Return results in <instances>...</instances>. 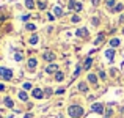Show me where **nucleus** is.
I'll list each match as a JSON object with an SVG mask.
<instances>
[{"label":"nucleus","instance_id":"obj_1","mask_svg":"<svg viewBox=\"0 0 124 118\" xmlns=\"http://www.w3.org/2000/svg\"><path fill=\"white\" fill-rule=\"evenodd\" d=\"M68 113H69V117H72V118H80L83 115V109L80 106H69Z\"/></svg>","mask_w":124,"mask_h":118},{"label":"nucleus","instance_id":"obj_2","mask_svg":"<svg viewBox=\"0 0 124 118\" xmlns=\"http://www.w3.org/2000/svg\"><path fill=\"white\" fill-rule=\"evenodd\" d=\"M0 77L5 79V80H11L13 79V71L8 69V68H2L0 66Z\"/></svg>","mask_w":124,"mask_h":118},{"label":"nucleus","instance_id":"obj_3","mask_svg":"<svg viewBox=\"0 0 124 118\" xmlns=\"http://www.w3.org/2000/svg\"><path fill=\"white\" fill-rule=\"evenodd\" d=\"M31 96H33L35 99H42V98H44V91H42L41 88H33V91H31Z\"/></svg>","mask_w":124,"mask_h":118},{"label":"nucleus","instance_id":"obj_4","mask_svg":"<svg viewBox=\"0 0 124 118\" xmlns=\"http://www.w3.org/2000/svg\"><path fill=\"white\" fill-rule=\"evenodd\" d=\"M91 110L96 112V113H104V106H102V104H99V102H96V104L91 106Z\"/></svg>","mask_w":124,"mask_h":118},{"label":"nucleus","instance_id":"obj_5","mask_svg":"<svg viewBox=\"0 0 124 118\" xmlns=\"http://www.w3.org/2000/svg\"><path fill=\"white\" fill-rule=\"evenodd\" d=\"M42 58H44V60L46 61H54L55 60V54H54V52H44V55H42Z\"/></svg>","mask_w":124,"mask_h":118},{"label":"nucleus","instance_id":"obj_6","mask_svg":"<svg viewBox=\"0 0 124 118\" xmlns=\"http://www.w3.org/2000/svg\"><path fill=\"white\" fill-rule=\"evenodd\" d=\"M76 36H79V38H86V36H88V28H79V30L76 32Z\"/></svg>","mask_w":124,"mask_h":118},{"label":"nucleus","instance_id":"obj_7","mask_svg":"<svg viewBox=\"0 0 124 118\" xmlns=\"http://www.w3.org/2000/svg\"><path fill=\"white\" fill-rule=\"evenodd\" d=\"M57 71H58V65H55V63L49 65V66L46 68V73H49V74H54V73H57Z\"/></svg>","mask_w":124,"mask_h":118},{"label":"nucleus","instance_id":"obj_8","mask_svg":"<svg viewBox=\"0 0 124 118\" xmlns=\"http://www.w3.org/2000/svg\"><path fill=\"white\" fill-rule=\"evenodd\" d=\"M3 102H5V106L8 107V109H13V107H14V101H13L9 96H6L5 99H3Z\"/></svg>","mask_w":124,"mask_h":118},{"label":"nucleus","instance_id":"obj_9","mask_svg":"<svg viewBox=\"0 0 124 118\" xmlns=\"http://www.w3.org/2000/svg\"><path fill=\"white\" fill-rule=\"evenodd\" d=\"M36 65H38V60H36V58H33V57H31L30 60H28V69H31V71H33L35 68H36Z\"/></svg>","mask_w":124,"mask_h":118},{"label":"nucleus","instance_id":"obj_10","mask_svg":"<svg viewBox=\"0 0 124 118\" xmlns=\"http://www.w3.org/2000/svg\"><path fill=\"white\" fill-rule=\"evenodd\" d=\"M91 65H93V58H90V57L85 58V61H83V68H85V69H90Z\"/></svg>","mask_w":124,"mask_h":118},{"label":"nucleus","instance_id":"obj_11","mask_svg":"<svg viewBox=\"0 0 124 118\" xmlns=\"http://www.w3.org/2000/svg\"><path fill=\"white\" fill-rule=\"evenodd\" d=\"M105 57L108 58V60H113V58H115V49H108V51H105Z\"/></svg>","mask_w":124,"mask_h":118},{"label":"nucleus","instance_id":"obj_12","mask_svg":"<svg viewBox=\"0 0 124 118\" xmlns=\"http://www.w3.org/2000/svg\"><path fill=\"white\" fill-rule=\"evenodd\" d=\"M64 79V73L63 71H57V73H55V80L57 82H61Z\"/></svg>","mask_w":124,"mask_h":118},{"label":"nucleus","instance_id":"obj_13","mask_svg":"<svg viewBox=\"0 0 124 118\" xmlns=\"http://www.w3.org/2000/svg\"><path fill=\"white\" fill-rule=\"evenodd\" d=\"M88 80H90V84L96 85L97 84V76L96 74H88Z\"/></svg>","mask_w":124,"mask_h":118},{"label":"nucleus","instance_id":"obj_14","mask_svg":"<svg viewBox=\"0 0 124 118\" xmlns=\"http://www.w3.org/2000/svg\"><path fill=\"white\" fill-rule=\"evenodd\" d=\"M38 41H39L38 35H31V36H30V39H28V42H30V44H38Z\"/></svg>","mask_w":124,"mask_h":118},{"label":"nucleus","instance_id":"obj_15","mask_svg":"<svg viewBox=\"0 0 124 118\" xmlns=\"http://www.w3.org/2000/svg\"><path fill=\"white\" fill-rule=\"evenodd\" d=\"M19 99H21V101H27L28 99V94L25 93V91H19Z\"/></svg>","mask_w":124,"mask_h":118},{"label":"nucleus","instance_id":"obj_16","mask_svg":"<svg viewBox=\"0 0 124 118\" xmlns=\"http://www.w3.org/2000/svg\"><path fill=\"white\" fill-rule=\"evenodd\" d=\"M79 90L80 91H88V85L85 84V82H80L79 84Z\"/></svg>","mask_w":124,"mask_h":118},{"label":"nucleus","instance_id":"obj_17","mask_svg":"<svg viewBox=\"0 0 124 118\" xmlns=\"http://www.w3.org/2000/svg\"><path fill=\"white\" fill-rule=\"evenodd\" d=\"M119 42L121 41H119L118 38H113L112 41H110V46H112V47H116V46H119Z\"/></svg>","mask_w":124,"mask_h":118},{"label":"nucleus","instance_id":"obj_18","mask_svg":"<svg viewBox=\"0 0 124 118\" xmlns=\"http://www.w3.org/2000/svg\"><path fill=\"white\" fill-rule=\"evenodd\" d=\"M25 6H27V8H35V2L33 0H25Z\"/></svg>","mask_w":124,"mask_h":118},{"label":"nucleus","instance_id":"obj_19","mask_svg":"<svg viewBox=\"0 0 124 118\" xmlns=\"http://www.w3.org/2000/svg\"><path fill=\"white\" fill-rule=\"evenodd\" d=\"M54 13H55V16H61V14H63V9H61L60 6H55V8H54Z\"/></svg>","mask_w":124,"mask_h":118},{"label":"nucleus","instance_id":"obj_20","mask_svg":"<svg viewBox=\"0 0 124 118\" xmlns=\"http://www.w3.org/2000/svg\"><path fill=\"white\" fill-rule=\"evenodd\" d=\"M25 28H27L28 32H35V30H36V25H35V24H27Z\"/></svg>","mask_w":124,"mask_h":118},{"label":"nucleus","instance_id":"obj_21","mask_svg":"<svg viewBox=\"0 0 124 118\" xmlns=\"http://www.w3.org/2000/svg\"><path fill=\"white\" fill-rule=\"evenodd\" d=\"M113 6H115V0H107V8L113 9Z\"/></svg>","mask_w":124,"mask_h":118},{"label":"nucleus","instance_id":"obj_22","mask_svg":"<svg viewBox=\"0 0 124 118\" xmlns=\"http://www.w3.org/2000/svg\"><path fill=\"white\" fill-rule=\"evenodd\" d=\"M72 9H76V11H80V9H82V3L80 2H76L74 3V8Z\"/></svg>","mask_w":124,"mask_h":118},{"label":"nucleus","instance_id":"obj_23","mask_svg":"<svg viewBox=\"0 0 124 118\" xmlns=\"http://www.w3.org/2000/svg\"><path fill=\"white\" fill-rule=\"evenodd\" d=\"M123 8H124V6L121 5V3H118V5L113 8V11H115V13H119V11H123Z\"/></svg>","mask_w":124,"mask_h":118},{"label":"nucleus","instance_id":"obj_24","mask_svg":"<svg viewBox=\"0 0 124 118\" xmlns=\"http://www.w3.org/2000/svg\"><path fill=\"white\" fill-rule=\"evenodd\" d=\"M104 41V33H101L99 36L96 38V41H94V44H99V42H102Z\"/></svg>","mask_w":124,"mask_h":118},{"label":"nucleus","instance_id":"obj_25","mask_svg":"<svg viewBox=\"0 0 124 118\" xmlns=\"http://www.w3.org/2000/svg\"><path fill=\"white\" fill-rule=\"evenodd\" d=\"M80 71H82V66L79 65V66L76 68V71H74V77H77V76H79V74H80Z\"/></svg>","mask_w":124,"mask_h":118},{"label":"nucleus","instance_id":"obj_26","mask_svg":"<svg viewBox=\"0 0 124 118\" xmlns=\"http://www.w3.org/2000/svg\"><path fill=\"white\" fill-rule=\"evenodd\" d=\"M112 113H113V109H110V107H108L107 112H105V118H110V117H112Z\"/></svg>","mask_w":124,"mask_h":118},{"label":"nucleus","instance_id":"obj_27","mask_svg":"<svg viewBox=\"0 0 124 118\" xmlns=\"http://www.w3.org/2000/svg\"><path fill=\"white\" fill-rule=\"evenodd\" d=\"M38 6H39V9H46V2H38Z\"/></svg>","mask_w":124,"mask_h":118},{"label":"nucleus","instance_id":"obj_28","mask_svg":"<svg viewBox=\"0 0 124 118\" xmlns=\"http://www.w3.org/2000/svg\"><path fill=\"white\" fill-rule=\"evenodd\" d=\"M71 21L76 24V22H80V17H79V16H72V17H71Z\"/></svg>","mask_w":124,"mask_h":118},{"label":"nucleus","instance_id":"obj_29","mask_svg":"<svg viewBox=\"0 0 124 118\" xmlns=\"http://www.w3.org/2000/svg\"><path fill=\"white\" fill-rule=\"evenodd\" d=\"M30 88H31V84L30 82H25L24 84V90H30Z\"/></svg>","mask_w":124,"mask_h":118},{"label":"nucleus","instance_id":"obj_30","mask_svg":"<svg viewBox=\"0 0 124 118\" xmlns=\"http://www.w3.org/2000/svg\"><path fill=\"white\" fill-rule=\"evenodd\" d=\"M44 91H46V94H47V96H50V94H52V93H54V91H52V90H50V88H46V90H44Z\"/></svg>","mask_w":124,"mask_h":118},{"label":"nucleus","instance_id":"obj_31","mask_svg":"<svg viewBox=\"0 0 124 118\" xmlns=\"http://www.w3.org/2000/svg\"><path fill=\"white\" fill-rule=\"evenodd\" d=\"M55 93H57V94H63V93H64V88H58Z\"/></svg>","mask_w":124,"mask_h":118},{"label":"nucleus","instance_id":"obj_32","mask_svg":"<svg viewBox=\"0 0 124 118\" xmlns=\"http://www.w3.org/2000/svg\"><path fill=\"white\" fill-rule=\"evenodd\" d=\"M14 58H16L17 61H21V60H22V55H21V54H16V55H14Z\"/></svg>","mask_w":124,"mask_h":118},{"label":"nucleus","instance_id":"obj_33","mask_svg":"<svg viewBox=\"0 0 124 118\" xmlns=\"http://www.w3.org/2000/svg\"><path fill=\"white\" fill-rule=\"evenodd\" d=\"M99 24V17H93V25H97Z\"/></svg>","mask_w":124,"mask_h":118},{"label":"nucleus","instance_id":"obj_34","mask_svg":"<svg viewBox=\"0 0 124 118\" xmlns=\"http://www.w3.org/2000/svg\"><path fill=\"white\" fill-rule=\"evenodd\" d=\"M99 77L101 79H105L107 76H105V73H104V71H99Z\"/></svg>","mask_w":124,"mask_h":118},{"label":"nucleus","instance_id":"obj_35","mask_svg":"<svg viewBox=\"0 0 124 118\" xmlns=\"http://www.w3.org/2000/svg\"><path fill=\"white\" fill-rule=\"evenodd\" d=\"M47 19H49V21H54V19H55V16H54V14H50V13H49V14H47Z\"/></svg>","mask_w":124,"mask_h":118},{"label":"nucleus","instance_id":"obj_36","mask_svg":"<svg viewBox=\"0 0 124 118\" xmlns=\"http://www.w3.org/2000/svg\"><path fill=\"white\" fill-rule=\"evenodd\" d=\"M28 19H30V16H28V14H25V16H22V21H28Z\"/></svg>","mask_w":124,"mask_h":118},{"label":"nucleus","instance_id":"obj_37","mask_svg":"<svg viewBox=\"0 0 124 118\" xmlns=\"http://www.w3.org/2000/svg\"><path fill=\"white\" fill-rule=\"evenodd\" d=\"M91 2H93V5H94V6H97V5L101 3V0H91Z\"/></svg>","mask_w":124,"mask_h":118},{"label":"nucleus","instance_id":"obj_38","mask_svg":"<svg viewBox=\"0 0 124 118\" xmlns=\"http://www.w3.org/2000/svg\"><path fill=\"white\" fill-rule=\"evenodd\" d=\"M24 118H33V115H31V113H25Z\"/></svg>","mask_w":124,"mask_h":118},{"label":"nucleus","instance_id":"obj_39","mask_svg":"<svg viewBox=\"0 0 124 118\" xmlns=\"http://www.w3.org/2000/svg\"><path fill=\"white\" fill-rule=\"evenodd\" d=\"M3 90H5V85H3V84H0V91H3Z\"/></svg>","mask_w":124,"mask_h":118},{"label":"nucleus","instance_id":"obj_40","mask_svg":"<svg viewBox=\"0 0 124 118\" xmlns=\"http://www.w3.org/2000/svg\"><path fill=\"white\" fill-rule=\"evenodd\" d=\"M0 118H2V113H0Z\"/></svg>","mask_w":124,"mask_h":118},{"label":"nucleus","instance_id":"obj_41","mask_svg":"<svg viewBox=\"0 0 124 118\" xmlns=\"http://www.w3.org/2000/svg\"><path fill=\"white\" fill-rule=\"evenodd\" d=\"M123 33H124V28H123Z\"/></svg>","mask_w":124,"mask_h":118}]
</instances>
